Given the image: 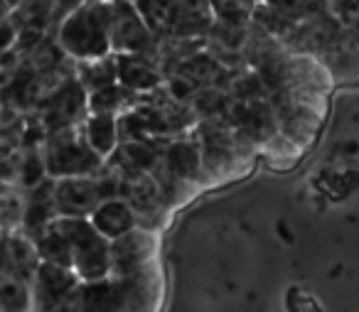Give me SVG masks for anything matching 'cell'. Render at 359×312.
Returning a JSON list of instances; mask_svg holds the SVG:
<instances>
[{
  "label": "cell",
  "instance_id": "6da1fadb",
  "mask_svg": "<svg viewBox=\"0 0 359 312\" xmlns=\"http://www.w3.org/2000/svg\"><path fill=\"white\" fill-rule=\"evenodd\" d=\"M57 42L65 55L79 62L109 55V0H86L74 11L65 13Z\"/></svg>",
  "mask_w": 359,
  "mask_h": 312
},
{
  "label": "cell",
  "instance_id": "7a4b0ae2",
  "mask_svg": "<svg viewBox=\"0 0 359 312\" xmlns=\"http://www.w3.org/2000/svg\"><path fill=\"white\" fill-rule=\"evenodd\" d=\"M52 226L67 238L72 268L79 280H101L111 273V241L86 217H55Z\"/></svg>",
  "mask_w": 359,
  "mask_h": 312
},
{
  "label": "cell",
  "instance_id": "3957f363",
  "mask_svg": "<svg viewBox=\"0 0 359 312\" xmlns=\"http://www.w3.org/2000/svg\"><path fill=\"white\" fill-rule=\"evenodd\" d=\"M101 155L91 150L84 133L74 126L52 130L47 140L45 168L50 177H76V175H94L101 168Z\"/></svg>",
  "mask_w": 359,
  "mask_h": 312
},
{
  "label": "cell",
  "instance_id": "277c9868",
  "mask_svg": "<svg viewBox=\"0 0 359 312\" xmlns=\"http://www.w3.org/2000/svg\"><path fill=\"white\" fill-rule=\"evenodd\" d=\"M109 40L114 52H148L158 37L145 25L133 0H109Z\"/></svg>",
  "mask_w": 359,
  "mask_h": 312
},
{
  "label": "cell",
  "instance_id": "5b68a950",
  "mask_svg": "<svg viewBox=\"0 0 359 312\" xmlns=\"http://www.w3.org/2000/svg\"><path fill=\"white\" fill-rule=\"evenodd\" d=\"M111 197L106 182L94 179V175L55 179V209L57 217H89L101 199Z\"/></svg>",
  "mask_w": 359,
  "mask_h": 312
},
{
  "label": "cell",
  "instance_id": "8992f818",
  "mask_svg": "<svg viewBox=\"0 0 359 312\" xmlns=\"http://www.w3.org/2000/svg\"><path fill=\"white\" fill-rule=\"evenodd\" d=\"M116 79L128 91H150L163 81V74L145 52H121L116 57Z\"/></svg>",
  "mask_w": 359,
  "mask_h": 312
},
{
  "label": "cell",
  "instance_id": "52a82bcc",
  "mask_svg": "<svg viewBox=\"0 0 359 312\" xmlns=\"http://www.w3.org/2000/svg\"><path fill=\"white\" fill-rule=\"evenodd\" d=\"M89 222L94 224L101 236L114 241V238L128 233L130 229H135L133 204L121 197H106V199H101L94 207V212L89 214Z\"/></svg>",
  "mask_w": 359,
  "mask_h": 312
},
{
  "label": "cell",
  "instance_id": "ba28073f",
  "mask_svg": "<svg viewBox=\"0 0 359 312\" xmlns=\"http://www.w3.org/2000/svg\"><path fill=\"white\" fill-rule=\"evenodd\" d=\"M35 283H37V297L47 300V307H52L60 300H67V297L74 295L76 285H79V276L69 266L40 261L35 271Z\"/></svg>",
  "mask_w": 359,
  "mask_h": 312
},
{
  "label": "cell",
  "instance_id": "9c48e42d",
  "mask_svg": "<svg viewBox=\"0 0 359 312\" xmlns=\"http://www.w3.org/2000/svg\"><path fill=\"white\" fill-rule=\"evenodd\" d=\"M86 111V94L79 81L65 84L50 101H47L45 123L50 130H60L67 126H74L76 118Z\"/></svg>",
  "mask_w": 359,
  "mask_h": 312
},
{
  "label": "cell",
  "instance_id": "30bf717a",
  "mask_svg": "<svg viewBox=\"0 0 359 312\" xmlns=\"http://www.w3.org/2000/svg\"><path fill=\"white\" fill-rule=\"evenodd\" d=\"M81 133H84L86 143L91 145L94 153H99L101 158L116 153V145H118V121L114 114H91L89 118L81 126Z\"/></svg>",
  "mask_w": 359,
  "mask_h": 312
},
{
  "label": "cell",
  "instance_id": "8fae6325",
  "mask_svg": "<svg viewBox=\"0 0 359 312\" xmlns=\"http://www.w3.org/2000/svg\"><path fill=\"white\" fill-rule=\"evenodd\" d=\"M133 3L155 37H172L180 11L177 0H133Z\"/></svg>",
  "mask_w": 359,
  "mask_h": 312
},
{
  "label": "cell",
  "instance_id": "7c38bea8",
  "mask_svg": "<svg viewBox=\"0 0 359 312\" xmlns=\"http://www.w3.org/2000/svg\"><path fill=\"white\" fill-rule=\"evenodd\" d=\"M60 15L55 0H20L18 6H13L11 20L15 22L18 30L22 27H35V30H45L50 20Z\"/></svg>",
  "mask_w": 359,
  "mask_h": 312
},
{
  "label": "cell",
  "instance_id": "4fadbf2b",
  "mask_svg": "<svg viewBox=\"0 0 359 312\" xmlns=\"http://www.w3.org/2000/svg\"><path fill=\"white\" fill-rule=\"evenodd\" d=\"M76 81L84 86L86 94L118 81L116 79V57L106 55V57H96V60L79 62V79Z\"/></svg>",
  "mask_w": 359,
  "mask_h": 312
},
{
  "label": "cell",
  "instance_id": "5bb4252c",
  "mask_svg": "<svg viewBox=\"0 0 359 312\" xmlns=\"http://www.w3.org/2000/svg\"><path fill=\"white\" fill-rule=\"evenodd\" d=\"M126 99H128V89L118 81L109 86H101V89L89 91L86 96V109L89 114H118L126 106Z\"/></svg>",
  "mask_w": 359,
  "mask_h": 312
},
{
  "label": "cell",
  "instance_id": "9a60e30c",
  "mask_svg": "<svg viewBox=\"0 0 359 312\" xmlns=\"http://www.w3.org/2000/svg\"><path fill=\"white\" fill-rule=\"evenodd\" d=\"M264 3L290 22H303L327 13V0H264Z\"/></svg>",
  "mask_w": 359,
  "mask_h": 312
},
{
  "label": "cell",
  "instance_id": "2e32d148",
  "mask_svg": "<svg viewBox=\"0 0 359 312\" xmlns=\"http://www.w3.org/2000/svg\"><path fill=\"white\" fill-rule=\"evenodd\" d=\"M168 170L172 175H177L180 179H190L200 172V153H197L195 145L190 143H177L168 150Z\"/></svg>",
  "mask_w": 359,
  "mask_h": 312
},
{
  "label": "cell",
  "instance_id": "e0dca14e",
  "mask_svg": "<svg viewBox=\"0 0 359 312\" xmlns=\"http://www.w3.org/2000/svg\"><path fill=\"white\" fill-rule=\"evenodd\" d=\"M116 150H118L121 165L128 168L130 172H145L155 165V153L138 140H123V145L121 148L116 145Z\"/></svg>",
  "mask_w": 359,
  "mask_h": 312
},
{
  "label": "cell",
  "instance_id": "ac0fdd59",
  "mask_svg": "<svg viewBox=\"0 0 359 312\" xmlns=\"http://www.w3.org/2000/svg\"><path fill=\"white\" fill-rule=\"evenodd\" d=\"M212 15L222 22H239L244 25L254 15L256 0H210Z\"/></svg>",
  "mask_w": 359,
  "mask_h": 312
},
{
  "label": "cell",
  "instance_id": "d6986e66",
  "mask_svg": "<svg viewBox=\"0 0 359 312\" xmlns=\"http://www.w3.org/2000/svg\"><path fill=\"white\" fill-rule=\"evenodd\" d=\"M27 300H30V290L25 285V278L0 276V305L18 310V307H27Z\"/></svg>",
  "mask_w": 359,
  "mask_h": 312
},
{
  "label": "cell",
  "instance_id": "ffe728a7",
  "mask_svg": "<svg viewBox=\"0 0 359 312\" xmlns=\"http://www.w3.org/2000/svg\"><path fill=\"white\" fill-rule=\"evenodd\" d=\"M332 11L339 25L359 30V0H332Z\"/></svg>",
  "mask_w": 359,
  "mask_h": 312
},
{
  "label": "cell",
  "instance_id": "44dd1931",
  "mask_svg": "<svg viewBox=\"0 0 359 312\" xmlns=\"http://www.w3.org/2000/svg\"><path fill=\"white\" fill-rule=\"evenodd\" d=\"M42 175H47L45 160H40V158H35V155H30V158L25 160V165H22V179H25V184H30V187L40 184Z\"/></svg>",
  "mask_w": 359,
  "mask_h": 312
},
{
  "label": "cell",
  "instance_id": "7402d4cb",
  "mask_svg": "<svg viewBox=\"0 0 359 312\" xmlns=\"http://www.w3.org/2000/svg\"><path fill=\"white\" fill-rule=\"evenodd\" d=\"M18 40V27L15 22L8 18H0V55H6L8 50L13 47V42Z\"/></svg>",
  "mask_w": 359,
  "mask_h": 312
},
{
  "label": "cell",
  "instance_id": "603a6c76",
  "mask_svg": "<svg viewBox=\"0 0 359 312\" xmlns=\"http://www.w3.org/2000/svg\"><path fill=\"white\" fill-rule=\"evenodd\" d=\"M57 3V11H60V18L65 15V13L74 11L76 6H81V3H86V0H55Z\"/></svg>",
  "mask_w": 359,
  "mask_h": 312
},
{
  "label": "cell",
  "instance_id": "cb8c5ba5",
  "mask_svg": "<svg viewBox=\"0 0 359 312\" xmlns=\"http://www.w3.org/2000/svg\"><path fill=\"white\" fill-rule=\"evenodd\" d=\"M8 3H11V8H13V6H18V3H20V0H8Z\"/></svg>",
  "mask_w": 359,
  "mask_h": 312
}]
</instances>
